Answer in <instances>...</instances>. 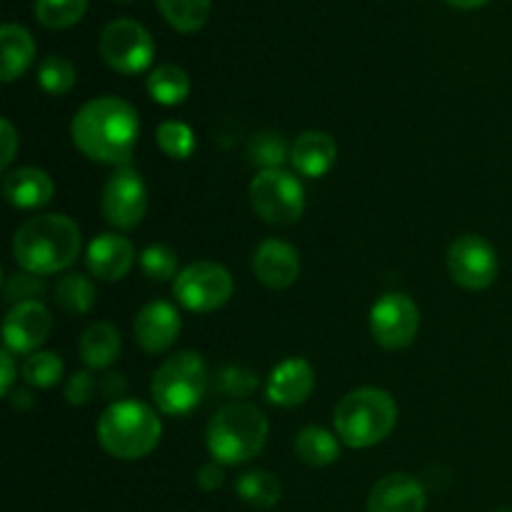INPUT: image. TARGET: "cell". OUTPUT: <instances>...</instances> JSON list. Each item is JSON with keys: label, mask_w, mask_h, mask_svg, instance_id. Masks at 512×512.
I'll use <instances>...</instances> for the list:
<instances>
[{"label": "cell", "mask_w": 512, "mask_h": 512, "mask_svg": "<svg viewBox=\"0 0 512 512\" xmlns=\"http://www.w3.org/2000/svg\"><path fill=\"white\" fill-rule=\"evenodd\" d=\"M80 360L88 365L90 370H105L120 358V333L110 323H93L85 328L80 335Z\"/></svg>", "instance_id": "cell-22"}, {"label": "cell", "mask_w": 512, "mask_h": 512, "mask_svg": "<svg viewBox=\"0 0 512 512\" xmlns=\"http://www.w3.org/2000/svg\"><path fill=\"white\" fill-rule=\"evenodd\" d=\"M98 390L110 403H120V400H125V393H128V380H125L123 373H108L105 378H100Z\"/></svg>", "instance_id": "cell-38"}, {"label": "cell", "mask_w": 512, "mask_h": 512, "mask_svg": "<svg viewBox=\"0 0 512 512\" xmlns=\"http://www.w3.org/2000/svg\"><path fill=\"white\" fill-rule=\"evenodd\" d=\"M0 48H3L0 78H3V83H13L15 78H20L33 65L35 40L23 25L5 23L0 28Z\"/></svg>", "instance_id": "cell-21"}, {"label": "cell", "mask_w": 512, "mask_h": 512, "mask_svg": "<svg viewBox=\"0 0 512 512\" xmlns=\"http://www.w3.org/2000/svg\"><path fill=\"white\" fill-rule=\"evenodd\" d=\"M250 205L270 225H293L305 213V188L290 170H260L250 183Z\"/></svg>", "instance_id": "cell-7"}, {"label": "cell", "mask_w": 512, "mask_h": 512, "mask_svg": "<svg viewBox=\"0 0 512 512\" xmlns=\"http://www.w3.org/2000/svg\"><path fill=\"white\" fill-rule=\"evenodd\" d=\"M148 95L163 108H175L190 95V78L180 65L163 63L148 75Z\"/></svg>", "instance_id": "cell-24"}, {"label": "cell", "mask_w": 512, "mask_h": 512, "mask_svg": "<svg viewBox=\"0 0 512 512\" xmlns=\"http://www.w3.org/2000/svg\"><path fill=\"white\" fill-rule=\"evenodd\" d=\"M260 388V378L245 365H223L218 370V390L228 398H250Z\"/></svg>", "instance_id": "cell-34"}, {"label": "cell", "mask_w": 512, "mask_h": 512, "mask_svg": "<svg viewBox=\"0 0 512 512\" xmlns=\"http://www.w3.org/2000/svg\"><path fill=\"white\" fill-rule=\"evenodd\" d=\"M55 185L45 170L23 165V168L5 170L3 195L13 208L18 210H40L53 200Z\"/></svg>", "instance_id": "cell-20"}, {"label": "cell", "mask_w": 512, "mask_h": 512, "mask_svg": "<svg viewBox=\"0 0 512 512\" xmlns=\"http://www.w3.org/2000/svg\"><path fill=\"white\" fill-rule=\"evenodd\" d=\"M98 443L115 460H143L163 438V423L148 403L120 400L110 403L95 425Z\"/></svg>", "instance_id": "cell-4"}, {"label": "cell", "mask_w": 512, "mask_h": 512, "mask_svg": "<svg viewBox=\"0 0 512 512\" xmlns=\"http://www.w3.org/2000/svg\"><path fill=\"white\" fill-rule=\"evenodd\" d=\"M155 5L170 28L183 35H193L208 23L213 0H155Z\"/></svg>", "instance_id": "cell-26"}, {"label": "cell", "mask_w": 512, "mask_h": 512, "mask_svg": "<svg viewBox=\"0 0 512 512\" xmlns=\"http://www.w3.org/2000/svg\"><path fill=\"white\" fill-rule=\"evenodd\" d=\"M140 270H143L145 278H150L153 283L175 280L178 278V253L163 243L148 245V248L140 253Z\"/></svg>", "instance_id": "cell-33"}, {"label": "cell", "mask_w": 512, "mask_h": 512, "mask_svg": "<svg viewBox=\"0 0 512 512\" xmlns=\"http://www.w3.org/2000/svg\"><path fill=\"white\" fill-rule=\"evenodd\" d=\"M173 295L190 313H215L233 298V275L213 260L190 263L173 280Z\"/></svg>", "instance_id": "cell-9"}, {"label": "cell", "mask_w": 512, "mask_h": 512, "mask_svg": "<svg viewBox=\"0 0 512 512\" xmlns=\"http://www.w3.org/2000/svg\"><path fill=\"white\" fill-rule=\"evenodd\" d=\"M88 10V0H35V20L50 30H65Z\"/></svg>", "instance_id": "cell-28"}, {"label": "cell", "mask_w": 512, "mask_h": 512, "mask_svg": "<svg viewBox=\"0 0 512 512\" xmlns=\"http://www.w3.org/2000/svg\"><path fill=\"white\" fill-rule=\"evenodd\" d=\"M248 158L260 170H278L283 168L285 160H290V145L285 143L283 135L273 133V130H265V133H258L250 138Z\"/></svg>", "instance_id": "cell-29"}, {"label": "cell", "mask_w": 512, "mask_h": 512, "mask_svg": "<svg viewBox=\"0 0 512 512\" xmlns=\"http://www.w3.org/2000/svg\"><path fill=\"white\" fill-rule=\"evenodd\" d=\"M300 255L290 243L278 238L263 240L255 248L253 255V273L265 288L270 290H285L300 278Z\"/></svg>", "instance_id": "cell-16"}, {"label": "cell", "mask_w": 512, "mask_h": 512, "mask_svg": "<svg viewBox=\"0 0 512 512\" xmlns=\"http://www.w3.org/2000/svg\"><path fill=\"white\" fill-rule=\"evenodd\" d=\"M100 210L113 228H138L148 210V188H145L143 175L125 165L115 170L100 195Z\"/></svg>", "instance_id": "cell-11"}, {"label": "cell", "mask_w": 512, "mask_h": 512, "mask_svg": "<svg viewBox=\"0 0 512 512\" xmlns=\"http://www.w3.org/2000/svg\"><path fill=\"white\" fill-rule=\"evenodd\" d=\"M8 398H10V403H13V408H15V410H23V413H25V410H30V408H33V405H35L33 393H30V390H23V388L13 390V393H10Z\"/></svg>", "instance_id": "cell-41"}, {"label": "cell", "mask_w": 512, "mask_h": 512, "mask_svg": "<svg viewBox=\"0 0 512 512\" xmlns=\"http://www.w3.org/2000/svg\"><path fill=\"white\" fill-rule=\"evenodd\" d=\"M0 368H3V378H0V393L8 398L13 393V385H15V360L10 350H3L0 353Z\"/></svg>", "instance_id": "cell-40"}, {"label": "cell", "mask_w": 512, "mask_h": 512, "mask_svg": "<svg viewBox=\"0 0 512 512\" xmlns=\"http://www.w3.org/2000/svg\"><path fill=\"white\" fill-rule=\"evenodd\" d=\"M98 50L108 68L123 75L145 73L155 60L153 35L130 18H118L105 25L98 40Z\"/></svg>", "instance_id": "cell-8"}, {"label": "cell", "mask_w": 512, "mask_h": 512, "mask_svg": "<svg viewBox=\"0 0 512 512\" xmlns=\"http://www.w3.org/2000/svg\"><path fill=\"white\" fill-rule=\"evenodd\" d=\"M448 5H453V8H460V10H475L480 8V5L490 3V0H445Z\"/></svg>", "instance_id": "cell-42"}, {"label": "cell", "mask_w": 512, "mask_h": 512, "mask_svg": "<svg viewBox=\"0 0 512 512\" xmlns=\"http://www.w3.org/2000/svg\"><path fill=\"white\" fill-rule=\"evenodd\" d=\"M50 330H53V318L43 300L13 305L3 320L5 350L13 355L38 353L40 345L48 340Z\"/></svg>", "instance_id": "cell-13"}, {"label": "cell", "mask_w": 512, "mask_h": 512, "mask_svg": "<svg viewBox=\"0 0 512 512\" xmlns=\"http://www.w3.org/2000/svg\"><path fill=\"white\" fill-rule=\"evenodd\" d=\"M95 390H98V380H95V375L90 373V370H78V373H73L68 378V383H65V400H68L70 405H88L90 400H93Z\"/></svg>", "instance_id": "cell-36"}, {"label": "cell", "mask_w": 512, "mask_h": 512, "mask_svg": "<svg viewBox=\"0 0 512 512\" xmlns=\"http://www.w3.org/2000/svg\"><path fill=\"white\" fill-rule=\"evenodd\" d=\"M338 143L325 130H305L290 145V165L303 178H323L335 168Z\"/></svg>", "instance_id": "cell-19"}, {"label": "cell", "mask_w": 512, "mask_h": 512, "mask_svg": "<svg viewBox=\"0 0 512 512\" xmlns=\"http://www.w3.org/2000/svg\"><path fill=\"white\" fill-rule=\"evenodd\" d=\"M448 270L465 290H488L498 278V253L480 235H463L448 250Z\"/></svg>", "instance_id": "cell-12"}, {"label": "cell", "mask_w": 512, "mask_h": 512, "mask_svg": "<svg viewBox=\"0 0 512 512\" xmlns=\"http://www.w3.org/2000/svg\"><path fill=\"white\" fill-rule=\"evenodd\" d=\"M155 143L168 158L188 160L195 150V133L190 125L180 123V120H165L155 130Z\"/></svg>", "instance_id": "cell-31"}, {"label": "cell", "mask_w": 512, "mask_h": 512, "mask_svg": "<svg viewBox=\"0 0 512 512\" xmlns=\"http://www.w3.org/2000/svg\"><path fill=\"white\" fill-rule=\"evenodd\" d=\"M493 512H512V508H508V505H503V508H495Z\"/></svg>", "instance_id": "cell-43"}, {"label": "cell", "mask_w": 512, "mask_h": 512, "mask_svg": "<svg viewBox=\"0 0 512 512\" xmlns=\"http://www.w3.org/2000/svg\"><path fill=\"white\" fill-rule=\"evenodd\" d=\"M420 310L405 293H388L370 310V333L385 350H403L418 338Z\"/></svg>", "instance_id": "cell-10"}, {"label": "cell", "mask_w": 512, "mask_h": 512, "mask_svg": "<svg viewBox=\"0 0 512 512\" xmlns=\"http://www.w3.org/2000/svg\"><path fill=\"white\" fill-rule=\"evenodd\" d=\"M315 390V370L305 358H288L275 365L265 380V398L275 408L293 410L308 403Z\"/></svg>", "instance_id": "cell-15"}, {"label": "cell", "mask_w": 512, "mask_h": 512, "mask_svg": "<svg viewBox=\"0 0 512 512\" xmlns=\"http://www.w3.org/2000/svg\"><path fill=\"white\" fill-rule=\"evenodd\" d=\"M0 130H3V158H0V168L8 170V165L15 160V153H18V133H15L13 123L8 118L0 120Z\"/></svg>", "instance_id": "cell-39"}, {"label": "cell", "mask_w": 512, "mask_h": 512, "mask_svg": "<svg viewBox=\"0 0 512 512\" xmlns=\"http://www.w3.org/2000/svg\"><path fill=\"white\" fill-rule=\"evenodd\" d=\"M398 423V405L388 390L358 388L345 395L333 413L335 435L353 450L375 448Z\"/></svg>", "instance_id": "cell-5"}, {"label": "cell", "mask_w": 512, "mask_h": 512, "mask_svg": "<svg viewBox=\"0 0 512 512\" xmlns=\"http://www.w3.org/2000/svg\"><path fill=\"white\" fill-rule=\"evenodd\" d=\"M55 303L68 315H88L95 305L93 280L83 273H68L55 285Z\"/></svg>", "instance_id": "cell-27"}, {"label": "cell", "mask_w": 512, "mask_h": 512, "mask_svg": "<svg viewBox=\"0 0 512 512\" xmlns=\"http://www.w3.org/2000/svg\"><path fill=\"white\" fill-rule=\"evenodd\" d=\"M295 455L310 468H328L340 458V438L320 425H308L295 435Z\"/></svg>", "instance_id": "cell-23"}, {"label": "cell", "mask_w": 512, "mask_h": 512, "mask_svg": "<svg viewBox=\"0 0 512 512\" xmlns=\"http://www.w3.org/2000/svg\"><path fill=\"white\" fill-rule=\"evenodd\" d=\"M83 235L68 215L50 213L30 218L13 238V258L20 270L45 278L68 270L80 258Z\"/></svg>", "instance_id": "cell-2"}, {"label": "cell", "mask_w": 512, "mask_h": 512, "mask_svg": "<svg viewBox=\"0 0 512 512\" xmlns=\"http://www.w3.org/2000/svg\"><path fill=\"white\" fill-rule=\"evenodd\" d=\"M268 433L270 425L263 410L245 400H235L210 418L205 445L215 463L233 468L258 458L268 443Z\"/></svg>", "instance_id": "cell-3"}, {"label": "cell", "mask_w": 512, "mask_h": 512, "mask_svg": "<svg viewBox=\"0 0 512 512\" xmlns=\"http://www.w3.org/2000/svg\"><path fill=\"white\" fill-rule=\"evenodd\" d=\"M85 265L93 278L103 283H118L133 270L135 248L120 233H103L93 238V243L85 250Z\"/></svg>", "instance_id": "cell-17"}, {"label": "cell", "mask_w": 512, "mask_h": 512, "mask_svg": "<svg viewBox=\"0 0 512 512\" xmlns=\"http://www.w3.org/2000/svg\"><path fill=\"white\" fill-rule=\"evenodd\" d=\"M235 493L250 508L270 510L283 498V485L268 470H248L235 480Z\"/></svg>", "instance_id": "cell-25"}, {"label": "cell", "mask_w": 512, "mask_h": 512, "mask_svg": "<svg viewBox=\"0 0 512 512\" xmlns=\"http://www.w3.org/2000/svg\"><path fill=\"white\" fill-rule=\"evenodd\" d=\"M183 320H180L178 308L168 300H153V303L143 305L140 313L135 315L133 335L135 343L145 350L148 355H160L170 350L178 340Z\"/></svg>", "instance_id": "cell-14"}, {"label": "cell", "mask_w": 512, "mask_h": 512, "mask_svg": "<svg viewBox=\"0 0 512 512\" xmlns=\"http://www.w3.org/2000/svg\"><path fill=\"white\" fill-rule=\"evenodd\" d=\"M5 300L13 305L20 303H33V300H40L45 295V283L40 280V275L33 273H13L5 278L3 285Z\"/></svg>", "instance_id": "cell-35"}, {"label": "cell", "mask_w": 512, "mask_h": 512, "mask_svg": "<svg viewBox=\"0 0 512 512\" xmlns=\"http://www.w3.org/2000/svg\"><path fill=\"white\" fill-rule=\"evenodd\" d=\"M63 378V360L50 350H38V353L28 355L23 363V380L30 388L48 390L55 388Z\"/></svg>", "instance_id": "cell-30"}, {"label": "cell", "mask_w": 512, "mask_h": 512, "mask_svg": "<svg viewBox=\"0 0 512 512\" xmlns=\"http://www.w3.org/2000/svg\"><path fill=\"white\" fill-rule=\"evenodd\" d=\"M195 483H198V488L205 490V493H215V490H220L225 483L223 465L215 463V460L213 463L200 465L198 473H195Z\"/></svg>", "instance_id": "cell-37"}, {"label": "cell", "mask_w": 512, "mask_h": 512, "mask_svg": "<svg viewBox=\"0 0 512 512\" xmlns=\"http://www.w3.org/2000/svg\"><path fill=\"white\" fill-rule=\"evenodd\" d=\"M425 505L423 483L405 473L385 475L368 495V512H425Z\"/></svg>", "instance_id": "cell-18"}, {"label": "cell", "mask_w": 512, "mask_h": 512, "mask_svg": "<svg viewBox=\"0 0 512 512\" xmlns=\"http://www.w3.org/2000/svg\"><path fill=\"white\" fill-rule=\"evenodd\" d=\"M118 3H133V0H118Z\"/></svg>", "instance_id": "cell-44"}, {"label": "cell", "mask_w": 512, "mask_h": 512, "mask_svg": "<svg viewBox=\"0 0 512 512\" xmlns=\"http://www.w3.org/2000/svg\"><path fill=\"white\" fill-rule=\"evenodd\" d=\"M75 75L73 63L68 58H60V55H48L43 58L38 68V85L48 95H65L75 88Z\"/></svg>", "instance_id": "cell-32"}, {"label": "cell", "mask_w": 512, "mask_h": 512, "mask_svg": "<svg viewBox=\"0 0 512 512\" xmlns=\"http://www.w3.org/2000/svg\"><path fill=\"white\" fill-rule=\"evenodd\" d=\"M70 138L93 163L123 168L138 145L140 115L128 100L115 95L93 98L75 113Z\"/></svg>", "instance_id": "cell-1"}, {"label": "cell", "mask_w": 512, "mask_h": 512, "mask_svg": "<svg viewBox=\"0 0 512 512\" xmlns=\"http://www.w3.org/2000/svg\"><path fill=\"white\" fill-rule=\"evenodd\" d=\"M208 390V365L195 350H180L165 360L153 375L150 395L158 410L170 418L190 415L205 398Z\"/></svg>", "instance_id": "cell-6"}]
</instances>
